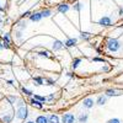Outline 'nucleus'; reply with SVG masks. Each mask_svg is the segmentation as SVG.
<instances>
[{
    "mask_svg": "<svg viewBox=\"0 0 123 123\" xmlns=\"http://www.w3.org/2000/svg\"><path fill=\"white\" fill-rule=\"evenodd\" d=\"M26 123H35V122H32V121H27Z\"/></svg>",
    "mask_w": 123,
    "mask_h": 123,
    "instance_id": "obj_33",
    "label": "nucleus"
},
{
    "mask_svg": "<svg viewBox=\"0 0 123 123\" xmlns=\"http://www.w3.org/2000/svg\"><path fill=\"white\" fill-rule=\"evenodd\" d=\"M47 83H48L47 85H54L53 84V80H50V79H47Z\"/></svg>",
    "mask_w": 123,
    "mask_h": 123,
    "instance_id": "obj_29",
    "label": "nucleus"
},
{
    "mask_svg": "<svg viewBox=\"0 0 123 123\" xmlns=\"http://www.w3.org/2000/svg\"><path fill=\"white\" fill-rule=\"evenodd\" d=\"M12 118H14L12 115H5V117H3L1 121H3V123H11Z\"/></svg>",
    "mask_w": 123,
    "mask_h": 123,
    "instance_id": "obj_16",
    "label": "nucleus"
},
{
    "mask_svg": "<svg viewBox=\"0 0 123 123\" xmlns=\"http://www.w3.org/2000/svg\"><path fill=\"white\" fill-rule=\"evenodd\" d=\"M76 118L73 113H64L62 117V123H75Z\"/></svg>",
    "mask_w": 123,
    "mask_h": 123,
    "instance_id": "obj_4",
    "label": "nucleus"
},
{
    "mask_svg": "<svg viewBox=\"0 0 123 123\" xmlns=\"http://www.w3.org/2000/svg\"><path fill=\"white\" fill-rule=\"evenodd\" d=\"M38 54L41 57H49V52H48V50H42V52H39Z\"/></svg>",
    "mask_w": 123,
    "mask_h": 123,
    "instance_id": "obj_23",
    "label": "nucleus"
},
{
    "mask_svg": "<svg viewBox=\"0 0 123 123\" xmlns=\"http://www.w3.org/2000/svg\"><path fill=\"white\" fill-rule=\"evenodd\" d=\"M3 48H5L4 47V42H3V39H0V49H3Z\"/></svg>",
    "mask_w": 123,
    "mask_h": 123,
    "instance_id": "obj_30",
    "label": "nucleus"
},
{
    "mask_svg": "<svg viewBox=\"0 0 123 123\" xmlns=\"http://www.w3.org/2000/svg\"><path fill=\"white\" fill-rule=\"evenodd\" d=\"M7 100L10 101V104H14V102L16 101V97H15V96H9V97H7Z\"/></svg>",
    "mask_w": 123,
    "mask_h": 123,
    "instance_id": "obj_25",
    "label": "nucleus"
},
{
    "mask_svg": "<svg viewBox=\"0 0 123 123\" xmlns=\"http://www.w3.org/2000/svg\"><path fill=\"white\" fill-rule=\"evenodd\" d=\"M107 123H121V121L118 118H111L107 121Z\"/></svg>",
    "mask_w": 123,
    "mask_h": 123,
    "instance_id": "obj_24",
    "label": "nucleus"
},
{
    "mask_svg": "<svg viewBox=\"0 0 123 123\" xmlns=\"http://www.w3.org/2000/svg\"><path fill=\"white\" fill-rule=\"evenodd\" d=\"M64 47V44H63V42L62 41H59V39H55L54 41V43H53V49L54 50H59V49H62Z\"/></svg>",
    "mask_w": 123,
    "mask_h": 123,
    "instance_id": "obj_10",
    "label": "nucleus"
},
{
    "mask_svg": "<svg viewBox=\"0 0 123 123\" xmlns=\"http://www.w3.org/2000/svg\"><path fill=\"white\" fill-rule=\"evenodd\" d=\"M69 9H70V6H69V4H67V3L60 4V5H58V7H57L58 12H60V14H65V12H68V11H69Z\"/></svg>",
    "mask_w": 123,
    "mask_h": 123,
    "instance_id": "obj_6",
    "label": "nucleus"
},
{
    "mask_svg": "<svg viewBox=\"0 0 123 123\" xmlns=\"http://www.w3.org/2000/svg\"><path fill=\"white\" fill-rule=\"evenodd\" d=\"M33 81H35V84L36 85H43V83H44V80L42 79V78H39V76H35L33 78Z\"/></svg>",
    "mask_w": 123,
    "mask_h": 123,
    "instance_id": "obj_18",
    "label": "nucleus"
},
{
    "mask_svg": "<svg viewBox=\"0 0 123 123\" xmlns=\"http://www.w3.org/2000/svg\"><path fill=\"white\" fill-rule=\"evenodd\" d=\"M117 95H119V92L117 90H112V89L106 90V96H117Z\"/></svg>",
    "mask_w": 123,
    "mask_h": 123,
    "instance_id": "obj_15",
    "label": "nucleus"
},
{
    "mask_svg": "<svg viewBox=\"0 0 123 123\" xmlns=\"http://www.w3.org/2000/svg\"><path fill=\"white\" fill-rule=\"evenodd\" d=\"M3 10H4V7H1V6H0V11H3Z\"/></svg>",
    "mask_w": 123,
    "mask_h": 123,
    "instance_id": "obj_34",
    "label": "nucleus"
},
{
    "mask_svg": "<svg viewBox=\"0 0 123 123\" xmlns=\"http://www.w3.org/2000/svg\"><path fill=\"white\" fill-rule=\"evenodd\" d=\"M76 42H78V39H76V38H68V39L65 41L64 46H65V47H73V46L76 44Z\"/></svg>",
    "mask_w": 123,
    "mask_h": 123,
    "instance_id": "obj_9",
    "label": "nucleus"
},
{
    "mask_svg": "<svg viewBox=\"0 0 123 123\" xmlns=\"http://www.w3.org/2000/svg\"><path fill=\"white\" fill-rule=\"evenodd\" d=\"M46 98H47L48 101H52V100L54 98V94H52V95H49V96H48V97H46Z\"/></svg>",
    "mask_w": 123,
    "mask_h": 123,
    "instance_id": "obj_27",
    "label": "nucleus"
},
{
    "mask_svg": "<svg viewBox=\"0 0 123 123\" xmlns=\"http://www.w3.org/2000/svg\"><path fill=\"white\" fill-rule=\"evenodd\" d=\"M74 10H76V11H79V10H80V3H76V4L74 5Z\"/></svg>",
    "mask_w": 123,
    "mask_h": 123,
    "instance_id": "obj_26",
    "label": "nucleus"
},
{
    "mask_svg": "<svg viewBox=\"0 0 123 123\" xmlns=\"http://www.w3.org/2000/svg\"><path fill=\"white\" fill-rule=\"evenodd\" d=\"M41 15H42V18L43 17H49L52 15V10L50 9H43L42 11H41Z\"/></svg>",
    "mask_w": 123,
    "mask_h": 123,
    "instance_id": "obj_14",
    "label": "nucleus"
},
{
    "mask_svg": "<svg viewBox=\"0 0 123 123\" xmlns=\"http://www.w3.org/2000/svg\"><path fill=\"white\" fill-rule=\"evenodd\" d=\"M47 119H48V123H59L60 122V118L57 115H50L47 117Z\"/></svg>",
    "mask_w": 123,
    "mask_h": 123,
    "instance_id": "obj_8",
    "label": "nucleus"
},
{
    "mask_svg": "<svg viewBox=\"0 0 123 123\" xmlns=\"http://www.w3.org/2000/svg\"><path fill=\"white\" fill-rule=\"evenodd\" d=\"M106 101H107V96L106 95H101V96H98L97 97V105H100V106H102V105H105L106 104Z\"/></svg>",
    "mask_w": 123,
    "mask_h": 123,
    "instance_id": "obj_11",
    "label": "nucleus"
},
{
    "mask_svg": "<svg viewBox=\"0 0 123 123\" xmlns=\"http://www.w3.org/2000/svg\"><path fill=\"white\" fill-rule=\"evenodd\" d=\"M27 116H28V111H27V108H26V106H25V105L17 108L16 117H17L18 119H26V118H27Z\"/></svg>",
    "mask_w": 123,
    "mask_h": 123,
    "instance_id": "obj_2",
    "label": "nucleus"
},
{
    "mask_svg": "<svg viewBox=\"0 0 123 123\" xmlns=\"http://www.w3.org/2000/svg\"><path fill=\"white\" fill-rule=\"evenodd\" d=\"M97 24H98L100 26L108 27V26L112 25V18H111L110 16H102V17L98 20V21H97Z\"/></svg>",
    "mask_w": 123,
    "mask_h": 123,
    "instance_id": "obj_3",
    "label": "nucleus"
},
{
    "mask_svg": "<svg viewBox=\"0 0 123 123\" xmlns=\"http://www.w3.org/2000/svg\"><path fill=\"white\" fill-rule=\"evenodd\" d=\"M80 62H81V59H80V58H75V59L73 60V64H71V68H73V69H76V68L79 67V64H80Z\"/></svg>",
    "mask_w": 123,
    "mask_h": 123,
    "instance_id": "obj_19",
    "label": "nucleus"
},
{
    "mask_svg": "<svg viewBox=\"0 0 123 123\" xmlns=\"http://www.w3.org/2000/svg\"><path fill=\"white\" fill-rule=\"evenodd\" d=\"M35 100H37V101H39V102H42V104H43V102L44 101H47V98L44 97V96H39V95H35V97H33Z\"/></svg>",
    "mask_w": 123,
    "mask_h": 123,
    "instance_id": "obj_20",
    "label": "nucleus"
},
{
    "mask_svg": "<svg viewBox=\"0 0 123 123\" xmlns=\"http://www.w3.org/2000/svg\"><path fill=\"white\" fill-rule=\"evenodd\" d=\"M35 123H48V119L46 116H38L36 118V122Z\"/></svg>",
    "mask_w": 123,
    "mask_h": 123,
    "instance_id": "obj_17",
    "label": "nucleus"
},
{
    "mask_svg": "<svg viewBox=\"0 0 123 123\" xmlns=\"http://www.w3.org/2000/svg\"><path fill=\"white\" fill-rule=\"evenodd\" d=\"M87 119H89L87 113H81V115L78 117V122H79V123H86Z\"/></svg>",
    "mask_w": 123,
    "mask_h": 123,
    "instance_id": "obj_12",
    "label": "nucleus"
},
{
    "mask_svg": "<svg viewBox=\"0 0 123 123\" xmlns=\"http://www.w3.org/2000/svg\"><path fill=\"white\" fill-rule=\"evenodd\" d=\"M107 49L110 50V52H117V50L121 48V43L119 41L116 39V38H110L107 39Z\"/></svg>",
    "mask_w": 123,
    "mask_h": 123,
    "instance_id": "obj_1",
    "label": "nucleus"
},
{
    "mask_svg": "<svg viewBox=\"0 0 123 123\" xmlns=\"http://www.w3.org/2000/svg\"><path fill=\"white\" fill-rule=\"evenodd\" d=\"M21 91L24 92L25 95H27V96H32V91L28 90V89H26V87H21Z\"/></svg>",
    "mask_w": 123,
    "mask_h": 123,
    "instance_id": "obj_21",
    "label": "nucleus"
},
{
    "mask_svg": "<svg viewBox=\"0 0 123 123\" xmlns=\"http://www.w3.org/2000/svg\"><path fill=\"white\" fill-rule=\"evenodd\" d=\"M83 106H84L85 108H91V107H94V100H92L91 97L84 98V101H83Z\"/></svg>",
    "mask_w": 123,
    "mask_h": 123,
    "instance_id": "obj_7",
    "label": "nucleus"
},
{
    "mask_svg": "<svg viewBox=\"0 0 123 123\" xmlns=\"http://www.w3.org/2000/svg\"><path fill=\"white\" fill-rule=\"evenodd\" d=\"M94 62H102V63H104V59H102V58H94Z\"/></svg>",
    "mask_w": 123,
    "mask_h": 123,
    "instance_id": "obj_28",
    "label": "nucleus"
},
{
    "mask_svg": "<svg viewBox=\"0 0 123 123\" xmlns=\"http://www.w3.org/2000/svg\"><path fill=\"white\" fill-rule=\"evenodd\" d=\"M31 105H32L33 107H37V108H42L43 107V105H42V102H39V101H37V100H35V98H31Z\"/></svg>",
    "mask_w": 123,
    "mask_h": 123,
    "instance_id": "obj_13",
    "label": "nucleus"
},
{
    "mask_svg": "<svg viewBox=\"0 0 123 123\" xmlns=\"http://www.w3.org/2000/svg\"><path fill=\"white\" fill-rule=\"evenodd\" d=\"M90 36H91V35H90L89 32H81V33H80V37H81V38H84V39L90 38Z\"/></svg>",
    "mask_w": 123,
    "mask_h": 123,
    "instance_id": "obj_22",
    "label": "nucleus"
},
{
    "mask_svg": "<svg viewBox=\"0 0 123 123\" xmlns=\"http://www.w3.org/2000/svg\"><path fill=\"white\" fill-rule=\"evenodd\" d=\"M30 15H31V12H30V11H26V12L22 15V17H26V16H30Z\"/></svg>",
    "mask_w": 123,
    "mask_h": 123,
    "instance_id": "obj_31",
    "label": "nucleus"
},
{
    "mask_svg": "<svg viewBox=\"0 0 123 123\" xmlns=\"http://www.w3.org/2000/svg\"><path fill=\"white\" fill-rule=\"evenodd\" d=\"M30 20L33 22H38L42 20V15H41V11H35V12H31L30 15Z\"/></svg>",
    "mask_w": 123,
    "mask_h": 123,
    "instance_id": "obj_5",
    "label": "nucleus"
},
{
    "mask_svg": "<svg viewBox=\"0 0 123 123\" xmlns=\"http://www.w3.org/2000/svg\"><path fill=\"white\" fill-rule=\"evenodd\" d=\"M119 16H121V17H123V7H121V9H119Z\"/></svg>",
    "mask_w": 123,
    "mask_h": 123,
    "instance_id": "obj_32",
    "label": "nucleus"
}]
</instances>
